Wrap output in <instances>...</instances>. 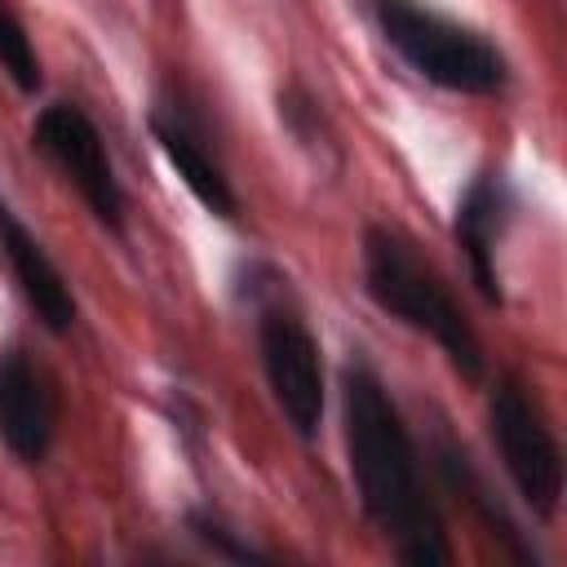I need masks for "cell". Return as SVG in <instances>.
Returning <instances> with one entry per match:
<instances>
[{
	"label": "cell",
	"mask_w": 567,
	"mask_h": 567,
	"mask_svg": "<svg viewBox=\"0 0 567 567\" xmlns=\"http://www.w3.org/2000/svg\"><path fill=\"white\" fill-rule=\"evenodd\" d=\"M31 146L66 177V186H75V195L89 204V213L102 230H111V235L128 230V199H124L115 159L84 106L49 102L31 124Z\"/></svg>",
	"instance_id": "obj_6"
},
{
	"label": "cell",
	"mask_w": 567,
	"mask_h": 567,
	"mask_svg": "<svg viewBox=\"0 0 567 567\" xmlns=\"http://www.w3.org/2000/svg\"><path fill=\"white\" fill-rule=\"evenodd\" d=\"M151 137L164 151V159L173 164V173L182 177V186L221 221H239V195L230 186V173L221 164V155L213 151L204 124L186 111L182 97H159L151 106Z\"/></svg>",
	"instance_id": "obj_8"
},
{
	"label": "cell",
	"mask_w": 567,
	"mask_h": 567,
	"mask_svg": "<svg viewBox=\"0 0 567 567\" xmlns=\"http://www.w3.org/2000/svg\"><path fill=\"white\" fill-rule=\"evenodd\" d=\"M58 439V390L27 346L0 350V443L22 461L40 465Z\"/></svg>",
	"instance_id": "obj_7"
},
{
	"label": "cell",
	"mask_w": 567,
	"mask_h": 567,
	"mask_svg": "<svg viewBox=\"0 0 567 567\" xmlns=\"http://www.w3.org/2000/svg\"><path fill=\"white\" fill-rule=\"evenodd\" d=\"M0 257L9 261V275L18 284V292H22V301L31 306V315L49 332L66 337L75 328V319H80L75 292H71L66 275L53 266V257L44 252V244L31 235V226L4 199H0Z\"/></svg>",
	"instance_id": "obj_9"
},
{
	"label": "cell",
	"mask_w": 567,
	"mask_h": 567,
	"mask_svg": "<svg viewBox=\"0 0 567 567\" xmlns=\"http://www.w3.org/2000/svg\"><path fill=\"white\" fill-rule=\"evenodd\" d=\"M341 430L359 505L385 536L394 558L412 567L452 563V545L425 487L412 430L377 368L363 359H350L341 368Z\"/></svg>",
	"instance_id": "obj_1"
},
{
	"label": "cell",
	"mask_w": 567,
	"mask_h": 567,
	"mask_svg": "<svg viewBox=\"0 0 567 567\" xmlns=\"http://www.w3.org/2000/svg\"><path fill=\"white\" fill-rule=\"evenodd\" d=\"M372 18H377L381 40L425 84L461 93V97L505 93L509 58L478 27L447 18L425 0H372Z\"/></svg>",
	"instance_id": "obj_3"
},
{
	"label": "cell",
	"mask_w": 567,
	"mask_h": 567,
	"mask_svg": "<svg viewBox=\"0 0 567 567\" xmlns=\"http://www.w3.org/2000/svg\"><path fill=\"white\" fill-rule=\"evenodd\" d=\"M257 354L270 399L297 439H315L323 421V359L310 323L275 288V301L257 306Z\"/></svg>",
	"instance_id": "obj_5"
},
{
	"label": "cell",
	"mask_w": 567,
	"mask_h": 567,
	"mask_svg": "<svg viewBox=\"0 0 567 567\" xmlns=\"http://www.w3.org/2000/svg\"><path fill=\"white\" fill-rule=\"evenodd\" d=\"M487 434L496 443V456L527 501V509L549 523L563 505V452L545 421L540 399L518 377H496L487 394Z\"/></svg>",
	"instance_id": "obj_4"
},
{
	"label": "cell",
	"mask_w": 567,
	"mask_h": 567,
	"mask_svg": "<svg viewBox=\"0 0 567 567\" xmlns=\"http://www.w3.org/2000/svg\"><path fill=\"white\" fill-rule=\"evenodd\" d=\"M439 465H443V474H447V483L487 518V527H492V536H501L505 545H518V532H514V523H509V514L496 505V496H487V487H483V478L474 474V465H470V456H465V447H456V443H443L439 447Z\"/></svg>",
	"instance_id": "obj_11"
},
{
	"label": "cell",
	"mask_w": 567,
	"mask_h": 567,
	"mask_svg": "<svg viewBox=\"0 0 567 567\" xmlns=\"http://www.w3.org/2000/svg\"><path fill=\"white\" fill-rule=\"evenodd\" d=\"M363 288L390 319L430 337L465 381L483 377L487 354H483L474 323L465 319L447 279L416 252V244L408 235H399L390 226L363 230Z\"/></svg>",
	"instance_id": "obj_2"
},
{
	"label": "cell",
	"mask_w": 567,
	"mask_h": 567,
	"mask_svg": "<svg viewBox=\"0 0 567 567\" xmlns=\"http://www.w3.org/2000/svg\"><path fill=\"white\" fill-rule=\"evenodd\" d=\"M509 213H514V195H509V186H505L501 173H478V177L465 186V195L456 199L452 235H456V248L465 252V266H470L478 292H483L487 301H501L496 252H501Z\"/></svg>",
	"instance_id": "obj_10"
},
{
	"label": "cell",
	"mask_w": 567,
	"mask_h": 567,
	"mask_svg": "<svg viewBox=\"0 0 567 567\" xmlns=\"http://www.w3.org/2000/svg\"><path fill=\"white\" fill-rule=\"evenodd\" d=\"M186 527H190V536L204 545V549H213L217 558H235V563H252V558H266L257 545H248V540H239L217 514H208V509H190L186 514Z\"/></svg>",
	"instance_id": "obj_13"
},
{
	"label": "cell",
	"mask_w": 567,
	"mask_h": 567,
	"mask_svg": "<svg viewBox=\"0 0 567 567\" xmlns=\"http://www.w3.org/2000/svg\"><path fill=\"white\" fill-rule=\"evenodd\" d=\"M0 75L13 80V89L35 93L40 89V53L22 27V18L9 9V0H0Z\"/></svg>",
	"instance_id": "obj_12"
}]
</instances>
